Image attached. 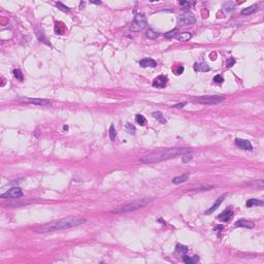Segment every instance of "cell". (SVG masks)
<instances>
[{
    "instance_id": "6da1fadb",
    "label": "cell",
    "mask_w": 264,
    "mask_h": 264,
    "mask_svg": "<svg viewBox=\"0 0 264 264\" xmlns=\"http://www.w3.org/2000/svg\"><path fill=\"white\" fill-rule=\"evenodd\" d=\"M191 152V149L189 148H175V149H166L158 151V152H153L147 155H144L140 157V161L143 163L152 164V163H158V162L166 161L169 159L175 158L178 156L189 154Z\"/></svg>"
},
{
    "instance_id": "7a4b0ae2",
    "label": "cell",
    "mask_w": 264,
    "mask_h": 264,
    "mask_svg": "<svg viewBox=\"0 0 264 264\" xmlns=\"http://www.w3.org/2000/svg\"><path fill=\"white\" fill-rule=\"evenodd\" d=\"M86 222H87L86 219L72 218V217H69V218H63V219L57 220V221H53L51 223H48V224L41 226V227H40L37 231L41 232V233H45V232L59 231V230H63V229L77 227V226L85 224Z\"/></svg>"
},
{
    "instance_id": "3957f363",
    "label": "cell",
    "mask_w": 264,
    "mask_h": 264,
    "mask_svg": "<svg viewBox=\"0 0 264 264\" xmlns=\"http://www.w3.org/2000/svg\"><path fill=\"white\" fill-rule=\"evenodd\" d=\"M154 198H141L138 200H135L133 202H130L128 204L125 205H121V207H118L114 208V210L111 211L112 214L115 215H121V214H128V213H132V211H135L139 210V208L146 207V205L149 203V202L152 201Z\"/></svg>"
},
{
    "instance_id": "277c9868",
    "label": "cell",
    "mask_w": 264,
    "mask_h": 264,
    "mask_svg": "<svg viewBox=\"0 0 264 264\" xmlns=\"http://www.w3.org/2000/svg\"><path fill=\"white\" fill-rule=\"evenodd\" d=\"M147 17L143 14H137L134 17V20H133L132 24L130 26V30L132 32H138V31L144 30L147 27Z\"/></svg>"
},
{
    "instance_id": "5b68a950",
    "label": "cell",
    "mask_w": 264,
    "mask_h": 264,
    "mask_svg": "<svg viewBox=\"0 0 264 264\" xmlns=\"http://www.w3.org/2000/svg\"><path fill=\"white\" fill-rule=\"evenodd\" d=\"M225 99L224 96H219V95H208V96H201L196 98V101L201 104H218L222 102Z\"/></svg>"
},
{
    "instance_id": "8992f818",
    "label": "cell",
    "mask_w": 264,
    "mask_h": 264,
    "mask_svg": "<svg viewBox=\"0 0 264 264\" xmlns=\"http://www.w3.org/2000/svg\"><path fill=\"white\" fill-rule=\"evenodd\" d=\"M19 101L24 103H29V104H34V105L38 106H52V103L50 101L41 99V98H29V97H22L20 98Z\"/></svg>"
},
{
    "instance_id": "52a82bcc",
    "label": "cell",
    "mask_w": 264,
    "mask_h": 264,
    "mask_svg": "<svg viewBox=\"0 0 264 264\" xmlns=\"http://www.w3.org/2000/svg\"><path fill=\"white\" fill-rule=\"evenodd\" d=\"M22 196H23V191L19 187H14L8 191H6L5 193L1 194V198L3 199H16L20 198Z\"/></svg>"
},
{
    "instance_id": "ba28073f",
    "label": "cell",
    "mask_w": 264,
    "mask_h": 264,
    "mask_svg": "<svg viewBox=\"0 0 264 264\" xmlns=\"http://www.w3.org/2000/svg\"><path fill=\"white\" fill-rule=\"evenodd\" d=\"M179 22L181 23L182 25H193L195 24L196 22V19L195 17H194V14L192 13H190V11H188V13H185L183 14L182 16L179 17Z\"/></svg>"
},
{
    "instance_id": "9c48e42d",
    "label": "cell",
    "mask_w": 264,
    "mask_h": 264,
    "mask_svg": "<svg viewBox=\"0 0 264 264\" xmlns=\"http://www.w3.org/2000/svg\"><path fill=\"white\" fill-rule=\"evenodd\" d=\"M235 144L236 147H238L239 149L246 150V151H252L253 150V146L249 140L246 139H242V138H236L235 139Z\"/></svg>"
},
{
    "instance_id": "30bf717a",
    "label": "cell",
    "mask_w": 264,
    "mask_h": 264,
    "mask_svg": "<svg viewBox=\"0 0 264 264\" xmlns=\"http://www.w3.org/2000/svg\"><path fill=\"white\" fill-rule=\"evenodd\" d=\"M168 82V79L167 77H165V75H159V77H156L155 80L153 81V86L155 87V88H164L165 86H166V84Z\"/></svg>"
},
{
    "instance_id": "8fae6325",
    "label": "cell",
    "mask_w": 264,
    "mask_h": 264,
    "mask_svg": "<svg viewBox=\"0 0 264 264\" xmlns=\"http://www.w3.org/2000/svg\"><path fill=\"white\" fill-rule=\"evenodd\" d=\"M227 196V193H224L223 194V195H221V196H219L218 197V199L216 200V201H215V203L211 205V207L210 208V210L208 211H205V215H211V213H214L215 211L217 210V208H218L220 205H221V203L223 201H224V199H225V197Z\"/></svg>"
},
{
    "instance_id": "7c38bea8",
    "label": "cell",
    "mask_w": 264,
    "mask_h": 264,
    "mask_svg": "<svg viewBox=\"0 0 264 264\" xmlns=\"http://www.w3.org/2000/svg\"><path fill=\"white\" fill-rule=\"evenodd\" d=\"M139 65L141 67L146 68V67H156L157 66V62L155 60L152 59V58H144L139 61Z\"/></svg>"
},
{
    "instance_id": "4fadbf2b",
    "label": "cell",
    "mask_w": 264,
    "mask_h": 264,
    "mask_svg": "<svg viewBox=\"0 0 264 264\" xmlns=\"http://www.w3.org/2000/svg\"><path fill=\"white\" fill-rule=\"evenodd\" d=\"M190 176V173L189 172H185L183 175H179V176H175V178L172 179V184H175V185H179V184H182V183H185L189 179Z\"/></svg>"
},
{
    "instance_id": "5bb4252c",
    "label": "cell",
    "mask_w": 264,
    "mask_h": 264,
    "mask_svg": "<svg viewBox=\"0 0 264 264\" xmlns=\"http://www.w3.org/2000/svg\"><path fill=\"white\" fill-rule=\"evenodd\" d=\"M232 216H233V211H232L230 208H227V210H225L222 214L219 215L218 218L220 220H223L224 222H228L229 220L232 218Z\"/></svg>"
},
{
    "instance_id": "9a60e30c",
    "label": "cell",
    "mask_w": 264,
    "mask_h": 264,
    "mask_svg": "<svg viewBox=\"0 0 264 264\" xmlns=\"http://www.w3.org/2000/svg\"><path fill=\"white\" fill-rule=\"evenodd\" d=\"M194 70L198 72H207L211 70V67L205 63H195L194 64Z\"/></svg>"
},
{
    "instance_id": "2e32d148",
    "label": "cell",
    "mask_w": 264,
    "mask_h": 264,
    "mask_svg": "<svg viewBox=\"0 0 264 264\" xmlns=\"http://www.w3.org/2000/svg\"><path fill=\"white\" fill-rule=\"evenodd\" d=\"M235 226L236 227H246V228H253L255 224L253 222L251 221H248V220H238L236 223H235Z\"/></svg>"
},
{
    "instance_id": "e0dca14e",
    "label": "cell",
    "mask_w": 264,
    "mask_h": 264,
    "mask_svg": "<svg viewBox=\"0 0 264 264\" xmlns=\"http://www.w3.org/2000/svg\"><path fill=\"white\" fill-rule=\"evenodd\" d=\"M246 207H261L263 205V201H261L259 199L256 198H251L246 201Z\"/></svg>"
},
{
    "instance_id": "ac0fdd59",
    "label": "cell",
    "mask_w": 264,
    "mask_h": 264,
    "mask_svg": "<svg viewBox=\"0 0 264 264\" xmlns=\"http://www.w3.org/2000/svg\"><path fill=\"white\" fill-rule=\"evenodd\" d=\"M191 37H192V34L190 32H183V33H179V35H176L175 38L176 40H179V41H188V40L191 39Z\"/></svg>"
},
{
    "instance_id": "d6986e66",
    "label": "cell",
    "mask_w": 264,
    "mask_h": 264,
    "mask_svg": "<svg viewBox=\"0 0 264 264\" xmlns=\"http://www.w3.org/2000/svg\"><path fill=\"white\" fill-rule=\"evenodd\" d=\"M183 261H184L186 264H194V263H196L199 261V257L197 256V255H195V256H193V257L184 256L183 257Z\"/></svg>"
},
{
    "instance_id": "ffe728a7",
    "label": "cell",
    "mask_w": 264,
    "mask_h": 264,
    "mask_svg": "<svg viewBox=\"0 0 264 264\" xmlns=\"http://www.w3.org/2000/svg\"><path fill=\"white\" fill-rule=\"evenodd\" d=\"M257 5H252V6H249L246 8H243V10H242V14H243V16H250V14H254L255 11L257 10Z\"/></svg>"
},
{
    "instance_id": "44dd1931",
    "label": "cell",
    "mask_w": 264,
    "mask_h": 264,
    "mask_svg": "<svg viewBox=\"0 0 264 264\" xmlns=\"http://www.w3.org/2000/svg\"><path fill=\"white\" fill-rule=\"evenodd\" d=\"M153 117L155 119H157V120L160 122V123H162V124L166 123V119L164 118V116L162 115L161 112H153Z\"/></svg>"
},
{
    "instance_id": "7402d4cb",
    "label": "cell",
    "mask_w": 264,
    "mask_h": 264,
    "mask_svg": "<svg viewBox=\"0 0 264 264\" xmlns=\"http://www.w3.org/2000/svg\"><path fill=\"white\" fill-rule=\"evenodd\" d=\"M146 36L148 37V38H150V39H155V38H157V37L159 36V33L156 32V31H154L152 28H150V29H148V30H147Z\"/></svg>"
},
{
    "instance_id": "603a6c76",
    "label": "cell",
    "mask_w": 264,
    "mask_h": 264,
    "mask_svg": "<svg viewBox=\"0 0 264 264\" xmlns=\"http://www.w3.org/2000/svg\"><path fill=\"white\" fill-rule=\"evenodd\" d=\"M135 121H136V123H137L138 125H140V126L146 125V123H147L146 118H144L143 115H136V117H135Z\"/></svg>"
},
{
    "instance_id": "cb8c5ba5",
    "label": "cell",
    "mask_w": 264,
    "mask_h": 264,
    "mask_svg": "<svg viewBox=\"0 0 264 264\" xmlns=\"http://www.w3.org/2000/svg\"><path fill=\"white\" fill-rule=\"evenodd\" d=\"M214 186H199L197 188H193L191 189V191H207V190H211L213 189Z\"/></svg>"
},
{
    "instance_id": "d4e9b609",
    "label": "cell",
    "mask_w": 264,
    "mask_h": 264,
    "mask_svg": "<svg viewBox=\"0 0 264 264\" xmlns=\"http://www.w3.org/2000/svg\"><path fill=\"white\" fill-rule=\"evenodd\" d=\"M195 4V2H190V1H179V5L182 6V8L184 10H187V8H190L192 5Z\"/></svg>"
},
{
    "instance_id": "484cf974",
    "label": "cell",
    "mask_w": 264,
    "mask_h": 264,
    "mask_svg": "<svg viewBox=\"0 0 264 264\" xmlns=\"http://www.w3.org/2000/svg\"><path fill=\"white\" fill-rule=\"evenodd\" d=\"M56 5H57V7L59 8L60 10L64 11V13H68V11L70 10V8H69L68 6H66V5H64L62 2H57Z\"/></svg>"
},
{
    "instance_id": "4316f807",
    "label": "cell",
    "mask_w": 264,
    "mask_h": 264,
    "mask_svg": "<svg viewBox=\"0 0 264 264\" xmlns=\"http://www.w3.org/2000/svg\"><path fill=\"white\" fill-rule=\"evenodd\" d=\"M108 134H109V138H111L112 140H114V139L116 138V134H117V131H116V128H115L114 125H112L111 127H109Z\"/></svg>"
},
{
    "instance_id": "83f0119b",
    "label": "cell",
    "mask_w": 264,
    "mask_h": 264,
    "mask_svg": "<svg viewBox=\"0 0 264 264\" xmlns=\"http://www.w3.org/2000/svg\"><path fill=\"white\" fill-rule=\"evenodd\" d=\"M176 32H178V29L175 28L173 30H170L165 33V37H166V38H172V37L176 36Z\"/></svg>"
},
{
    "instance_id": "f1b7e54d",
    "label": "cell",
    "mask_w": 264,
    "mask_h": 264,
    "mask_svg": "<svg viewBox=\"0 0 264 264\" xmlns=\"http://www.w3.org/2000/svg\"><path fill=\"white\" fill-rule=\"evenodd\" d=\"M13 73H14V77H16V79H18L20 81H23V74H22V72L20 69H14Z\"/></svg>"
},
{
    "instance_id": "f546056e",
    "label": "cell",
    "mask_w": 264,
    "mask_h": 264,
    "mask_svg": "<svg viewBox=\"0 0 264 264\" xmlns=\"http://www.w3.org/2000/svg\"><path fill=\"white\" fill-rule=\"evenodd\" d=\"M192 158H193V156L191 155V154H185L182 157V161L184 162V163H188V162H190L192 160Z\"/></svg>"
},
{
    "instance_id": "4dcf8cb0",
    "label": "cell",
    "mask_w": 264,
    "mask_h": 264,
    "mask_svg": "<svg viewBox=\"0 0 264 264\" xmlns=\"http://www.w3.org/2000/svg\"><path fill=\"white\" fill-rule=\"evenodd\" d=\"M214 82H215V83H218V84H221V83L224 82V79H223L222 75L218 74V75H216V77H214Z\"/></svg>"
},
{
    "instance_id": "1f68e13d",
    "label": "cell",
    "mask_w": 264,
    "mask_h": 264,
    "mask_svg": "<svg viewBox=\"0 0 264 264\" xmlns=\"http://www.w3.org/2000/svg\"><path fill=\"white\" fill-rule=\"evenodd\" d=\"M126 129H127V131H128L129 133H134V132H135V128H134V126H132L130 123H128V124H127V125H126Z\"/></svg>"
},
{
    "instance_id": "d6a6232c",
    "label": "cell",
    "mask_w": 264,
    "mask_h": 264,
    "mask_svg": "<svg viewBox=\"0 0 264 264\" xmlns=\"http://www.w3.org/2000/svg\"><path fill=\"white\" fill-rule=\"evenodd\" d=\"M176 251H179V252H187V251H188V248H187L186 246L178 245V246H176Z\"/></svg>"
},
{
    "instance_id": "836d02e7",
    "label": "cell",
    "mask_w": 264,
    "mask_h": 264,
    "mask_svg": "<svg viewBox=\"0 0 264 264\" xmlns=\"http://www.w3.org/2000/svg\"><path fill=\"white\" fill-rule=\"evenodd\" d=\"M186 104H187V102H179V103L175 104V105H172V107L173 108H182V107H184Z\"/></svg>"
},
{
    "instance_id": "e575fe53",
    "label": "cell",
    "mask_w": 264,
    "mask_h": 264,
    "mask_svg": "<svg viewBox=\"0 0 264 264\" xmlns=\"http://www.w3.org/2000/svg\"><path fill=\"white\" fill-rule=\"evenodd\" d=\"M234 64H235V60H234L233 58H231V59H229L228 62H227V67L230 68V67H232V66H233Z\"/></svg>"
},
{
    "instance_id": "d590c367",
    "label": "cell",
    "mask_w": 264,
    "mask_h": 264,
    "mask_svg": "<svg viewBox=\"0 0 264 264\" xmlns=\"http://www.w3.org/2000/svg\"><path fill=\"white\" fill-rule=\"evenodd\" d=\"M91 3H92V4H100L101 1H92Z\"/></svg>"
}]
</instances>
